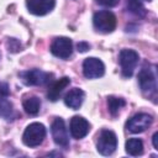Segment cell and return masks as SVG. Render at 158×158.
Masks as SVG:
<instances>
[{
  "mask_svg": "<svg viewBox=\"0 0 158 158\" xmlns=\"http://www.w3.org/2000/svg\"><path fill=\"white\" fill-rule=\"evenodd\" d=\"M54 5H56L54 0H28L27 1L28 11L37 16H43L51 12Z\"/></svg>",
  "mask_w": 158,
  "mask_h": 158,
  "instance_id": "7c38bea8",
  "label": "cell"
},
{
  "mask_svg": "<svg viewBox=\"0 0 158 158\" xmlns=\"http://www.w3.org/2000/svg\"><path fill=\"white\" fill-rule=\"evenodd\" d=\"M7 47H9V51H11V52H19V51H21V44H20L19 41L15 40V38L9 40Z\"/></svg>",
  "mask_w": 158,
  "mask_h": 158,
  "instance_id": "ffe728a7",
  "label": "cell"
},
{
  "mask_svg": "<svg viewBox=\"0 0 158 158\" xmlns=\"http://www.w3.org/2000/svg\"><path fill=\"white\" fill-rule=\"evenodd\" d=\"M138 83L141 90L148 95H156L157 93V79L154 70L149 67H143L138 73Z\"/></svg>",
  "mask_w": 158,
  "mask_h": 158,
  "instance_id": "5b68a950",
  "label": "cell"
},
{
  "mask_svg": "<svg viewBox=\"0 0 158 158\" xmlns=\"http://www.w3.org/2000/svg\"><path fill=\"white\" fill-rule=\"evenodd\" d=\"M20 78L22 80L23 84L28 85V86H33V85H44L47 83L51 81L52 74L42 72L40 69H31V70H26V72H21L20 73Z\"/></svg>",
  "mask_w": 158,
  "mask_h": 158,
  "instance_id": "8992f818",
  "label": "cell"
},
{
  "mask_svg": "<svg viewBox=\"0 0 158 158\" xmlns=\"http://www.w3.org/2000/svg\"><path fill=\"white\" fill-rule=\"evenodd\" d=\"M153 122V117L148 114L141 112L135 116H132L127 122H126V128L132 132V133H141L146 131Z\"/></svg>",
  "mask_w": 158,
  "mask_h": 158,
  "instance_id": "52a82bcc",
  "label": "cell"
},
{
  "mask_svg": "<svg viewBox=\"0 0 158 158\" xmlns=\"http://www.w3.org/2000/svg\"><path fill=\"white\" fill-rule=\"evenodd\" d=\"M120 0H96V2H99L100 5H104V6H107V7H112V6H116L118 4Z\"/></svg>",
  "mask_w": 158,
  "mask_h": 158,
  "instance_id": "44dd1931",
  "label": "cell"
},
{
  "mask_svg": "<svg viewBox=\"0 0 158 158\" xmlns=\"http://www.w3.org/2000/svg\"><path fill=\"white\" fill-rule=\"evenodd\" d=\"M69 128H70L72 136L74 138H77V139H80V138L85 137L89 133L90 125H89V122L84 117H81V116H74L70 120Z\"/></svg>",
  "mask_w": 158,
  "mask_h": 158,
  "instance_id": "8fae6325",
  "label": "cell"
},
{
  "mask_svg": "<svg viewBox=\"0 0 158 158\" xmlns=\"http://www.w3.org/2000/svg\"><path fill=\"white\" fill-rule=\"evenodd\" d=\"M117 147V137L110 130H102L98 137L96 148L102 156H110L115 152Z\"/></svg>",
  "mask_w": 158,
  "mask_h": 158,
  "instance_id": "277c9868",
  "label": "cell"
},
{
  "mask_svg": "<svg viewBox=\"0 0 158 158\" xmlns=\"http://www.w3.org/2000/svg\"><path fill=\"white\" fill-rule=\"evenodd\" d=\"M126 105V101L121 98H116V96H109L107 98V107H109V111L112 116L117 115L118 111Z\"/></svg>",
  "mask_w": 158,
  "mask_h": 158,
  "instance_id": "e0dca14e",
  "label": "cell"
},
{
  "mask_svg": "<svg viewBox=\"0 0 158 158\" xmlns=\"http://www.w3.org/2000/svg\"><path fill=\"white\" fill-rule=\"evenodd\" d=\"M84 98H85V93L81 89H79V88H74L69 93L65 94L64 104L68 107L73 109V110H78L81 106V104L84 101Z\"/></svg>",
  "mask_w": 158,
  "mask_h": 158,
  "instance_id": "5bb4252c",
  "label": "cell"
},
{
  "mask_svg": "<svg viewBox=\"0 0 158 158\" xmlns=\"http://www.w3.org/2000/svg\"><path fill=\"white\" fill-rule=\"evenodd\" d=\"M127 7H128V10H130L133 15H136V16H138V17H143V16L146 15V9H144L137 0H130V1L127 2Z\"/></svg>",
  "mask_w": 158,
  "mask_h": 158,
  "instance_id": "d6986e66",
  "label": "cell"
},
{
  "mask_svg": "<svg viewBox=\"0 0 158 158\" xmlns=\"http://www.w3.org/2000/svg\"><path fill=\"white\" fill-rule=\"evenodd\" d=\"M70 84V79L68 77H63L56 81H53L49 88H48V91H47V98L51 100V101H57L60 96V94L63 93V90Z\"/></svg>",
  "mask_w": 158,
  "mask_h": 158,
  "instance_id": "4fadbf2b",
  "label": "cell"
},
{
  "mask_svg": "<svg viewBox=\"0 0 158 158\" xmlns=\"http://www.w3.org/2000/svg\"><path fill=\"white\" fill-rule=\"evenodd\" d=\"M12 104L5 98H0V116L4 118H10L12 116Z\"/></svg>",
  "mask_w": 158,
  "mask_h": 158,
  "instance_id": "ac0fdd59",
  "label": "cell"
},
{
  "mask_svg": "<svg viewBox=\"0 0 158 158\" xmlns=\"http://www.w3.org/2000/svg\"><path fill=\"white\" fill-rule=\"evenodd\" d=\"M46 137V127L40 122L30 123L22 136V141L28 147H37L40 146Z\"/></svg>",
  "mask_w": 158,
  "mask_h": 158,
  "instance_id": "6da1fadb",
  "label": "cell"
},
{
  "mask_svg": "<svg viewBox=\"0 0 158 158\" xmlns=\"http://www.w3.org/2000/svg\"><path fill=\"white\" fill-rule=\"evenodd\" d=\"M22 106L28 115H37L41 107V101L37 96H30L23 100Z\"/></svg>",
  "mask_w": 158,
  "mask_h": 158,
  "instance_id": "9a60e30c",
  "label": "cell"
},
{
  "mask_svg": "<svg viewBox=\"0 0 158 158\" xmlns=\"http://www.w3.org/2000/svg\"><path fill=\"white\" fill-rule=\"evenodd\" d=\"M83 73L88 79H96L104 75L105 65L99 58L89 57L83 62Z\"/></svg>",
  "mask_w": 158,
  "mask_h": 158,
  "instance_id": "ba28073f",
  "label": "cell"
},
{
  "mask_svg": "<svg viewBox=\"0 0 158 158\" xmlns=\"http://www.w3.org/2000/svg\"><path fill=\"white\" fill-rule=\"evenodd\" d=\"M147 1H151V0H147Z\"/></svg>",
  "mask_w": 158,
  "mask_h": 158,
  "instance_id": "d4e9b609",
  "label": "cell"
},
{
  "mask_svg": "<svg viewBox=\"0 0 158 158\" xmlns=\"http://www.w3.org/2000/svg\"><path fill=\"white\" fill-rule=\"evenodd\" d=\"M9 86L5 83H0V98H6L9 95Z\"/></svg>",
  "mask_w": 158,
  "mask_h": 158,
  "instance_id": "7402d4cb",
  "label": "cell"
},
{
  "mask_svg": "<svg viewBox=\"0 0 158 158\" xmlns=\"http://www.w3.org/2000/svg\"><path fill=\"white\" fill-rule=\"evenodd\" d=\"M93 23L98 31L102 33H110L116 27V16L109 10H101L94 15Z\"/></svg>",
  "mask_w": 158,
  "mask_h": 158,
  "instance_id": "7a4b0ae2",
  "label": "cell"
},
{
  "mask_svg": "<svg viewBox=\"0 0 158 158\" xmlns=\"http://www.w3.org/2000/svg\"><path fill=\"white\" fill-rule=\"evenodd\" d=\"M153 147H154V149H158V132H156L154 135H153Z\"/></svg>",
  "mask_w": 158,
  "mask_h": 158,
  "instance_id": "cb8c5ba5",
  "label": "cell"
},
{
  "mask_svg": "<svg viewBox=\"0 0 158 158\" xmlns=\"http://www.w3.org/2000/svg\"><path fill=\"white\" fill-rule=\"evenodd\" d=\"M125 147L130 156H141L143 153V142L139 138H130Z\"/></svg>",
  "mask_w": 158,
  "mask_h": 158,
  "instance_id": "2e32d148",
  "label": "cell"
},
{
  "mask_svg": "<svg viewBox=\"0 0 158 158\" xmlns=\"http://www.w3.org/2000/svg\"><path fill=\"white\" fill-rule=\"evenodd\" d=\"M139 60V56L133 49H122L118 54V62L121 65V73L125 78H130Z\"/></svg>",
  "mask_w": 158,
  "mask_h": 158,
  "instance_id": "3957f363",
  "label": "cell"
},
{
  "mask_svg": "<svg viewBox=\"0 0 158 158\" xmlns=\"http://www.w3.org/2000/svg\"><path fill=\"white\" fill-rule=\"evenodd\" d=\"M89 44L86 43V42H79L78 44H77V48H78V51L79 52H86L88 49H89Z\"/></svg>",
  "mask_w": 158,
  "mask_h": 158,
  "instance_id": "603a6c76",
  "label": "cell"
},
{
  "mask_svg": "<svg viewBox=\"0 0 158 158\" xmlns=\"http://www.w3.org/2000/svg\"><path fill=\"white\" fill-rule=\"evenodd\" d=\"M51 132H52V137L54 139V142L60 146V147H68L69 146V136H68V131L65 128V123L63 121V118L57 117L54 118V121L52 122L51 126Z\"/></svg>",
  "mask_w": 158,
  "mask_h": 158,
  "instance_id": "9c48e42d",
  "label": "cell"
},
{
  "mask_svg": "<svg viewBox=\"0 0 158 158\" xmlns=\"http://www.w3.org/2000/svg\"><path fill=\"white\" fill-rule=\"evenodd\" d=\"M51 52L53 56L58 58H62V59L69 58L73 52L72 40L67 37H57L51 44Z\"/></svg>",
  "mask_w": 158,
  "mask_h": 158,
  "instance_id": "30bf717a",
  "label": "cell"
}]
</instances>
